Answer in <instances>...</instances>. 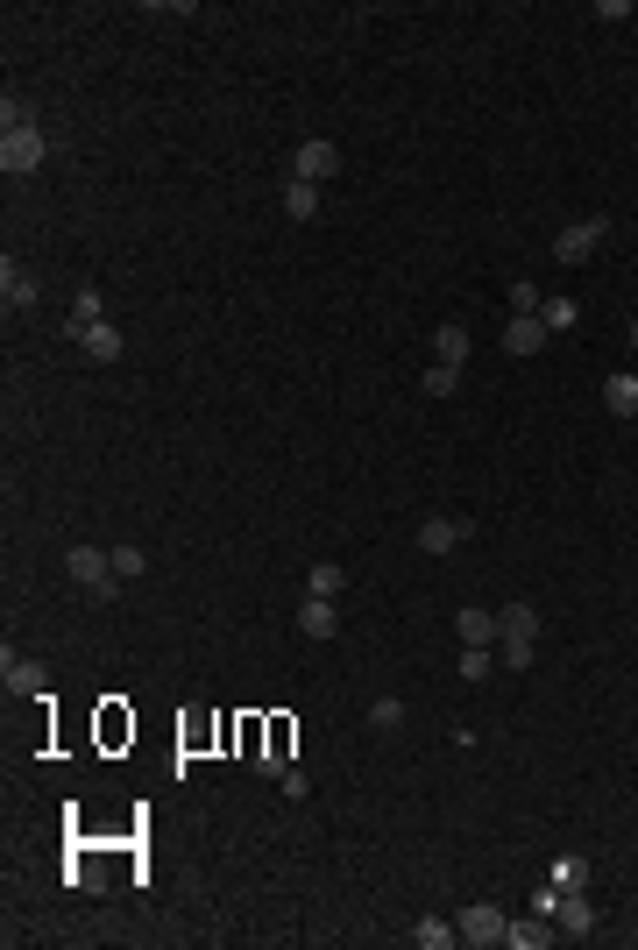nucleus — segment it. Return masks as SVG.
Instances as JSON below:
<instances>
[{
	"label": "nucleus",
	"mask_w": 638,
	"mask_h": 950,
	"mask_svg": "<svg viewBox=\"0 0 638 950\" xmlns=\"http://www.w3.org/2000/svg\"><path fill=\"white\" fill-rule=\"evenodd\" d=\"M497 646H504V667H511V674L532 667V653H539V610H532V603H504V610H497Z\"/></svg>",
	"instance_id": "1"
},
{
	"label": "nucleus",
	"mask_w": 638,
	"mask_h": 950,
	"mask_svg": "<svg viewBox=\"0 0 638 950\" xmlns=\"http://www.w3.org/2000/svg\"><path fill=\"white\" fill-rule=\"evenodd\" d=\"M43 156H50V142H43L36 121H8V128H0V171H8V178L43 171Z\"/></svg>",
	"instance_id": "2"
},
{
	"label": "nucleus",
	"mask_w": 638,
	"mask_h": 950,
	"mask_svg": "<svg viewBox=\"0 0 638 950\" xmlns=\"http://www.w3.org/2000/svg\"><path fill=\"white\" fill-rule=\"evenodd\" d=\"M64 568H71V582L86 589V596H121V575H114V553H100V546H71L64 553Z\"/></svg>",
	"instance_id": "3"
},
{
	"label": "nucleus",
	"mask_w": 638,
	"mask_h": 950,
	"mask_svg": "<svg viewBox=\"0 0 638 950\" xmlns=\"http://www.w3.org/2000/svg\"><path fill=\"white\" fill-rule=\"evenodd\" d=\"M603 234H610V220H603V213H596V220H568L561 234H553V263H589Z\"/></svg>",
	"instance_id": "4"
},
{
	"label": "nucleus",
	"mask_w": 638,
	"mask_h": 950,
	"mask_svg": "<svg viewBox=\"0 0 638 950\" xmlns=\"http://www.w3.org/2000/svg\"><path fill=\"white\" fill-rule=\"evenodd\" d=\"M334 171H341V142H327V135H312V142H298V156H291V178L319 185V178H334Z\"/></svg>",
	"instance_id": "5"
},
{
	"label": "nucleus",
	"mask_w": 638,
	"mask_h": 950,
	"mask_svg": "<svg viewBox=\"0 0 638 950\" xmlns=\"http://www.w3.org/2000/svg\"><path fill=\"white\" fill-rule=\"evenodd\" d=\"M461 943H475V950H483V943H504L511 936V922H504V908H490V901H475V908H461Z\"/></svg>",
	"instance_id": "6"
},
{
	"label": "nucleus",
	"mask_w": 638,
	"mask_h": 950,
	"mask_svg": "<svg viewBox=\"0 0 638 950\" xmlns=\"http://www.w3.org/2000/svg\"><path fill=\"white\" fill-rule=\"evenodd\" d=\"M553 334H546V320H539V312H518V320L504 327V355H539Z\"/></svg>",
	"instance_id": "7"
},
{
	"label": "nucleus",
	"mask_w": 638,
	"mask_h": 950,
	"mask_svg": "<svg viewBox=\"0 0 638 950\" xmlns=\"http://www.w3.org/2000/svg\"><path fill=\"white\" fill-rule=\"evenodd\" d=\"M0 681H8V695H43V688H50V667L8 653V660H0Z\"/></svg>",
	"instance_id": "8"
},
{
	"label": "nucleus",
	"mask_w": 638,
	"mask_h": 950,
	"mask_svg": "<svg viewBox=\"0 0 638 950\" xmlns=\"http://www.w3.org/2000/svg\"><path fill=\"white\" fill-rule=\"evenodd\" d=\"M468 532H475L468 518H426V525H419V553H454Z\"/></svg>",
	"instance_id": "9"
},
{
	"label": "nucleus",
	"mask_w": 638,
	"mask_h": 950,
	"mask_svg": "<svg viewBox=\"0 0 638 950\" xmlns=\"http://www.w3.org/2000/svg\"><path fill=\"white\" fill-rule=\"evenodd\" d=\"M298 631H305V639H334V631H341V610H334L327 596H305V603H298Z\"/></svg>",
	"instance_id": "10"
},
{
	"label": "nucleus",
	"mask_w": 638,
	"mask_h": 950,
	"mask_svg": "<svg viewBox=\"0 0 638 950\" xmlns=\"http://www.w3.org/2000/svg\"><path fill=\"white\" fill-rule=\"evenodd\" d=\"M0 298H8L15 312H29V305H36V277H29V270H22L15 256H8V263H0Z\"/></svg>",
	"instance_id": "11"
},
{
	"label": "nucleus",
	"mask_w": 638,
	"mask_h": 950,
	"mask_svg": "<svg viewBox=\"0 0 638 950\" xmlns=\"http://www.w3.org/2000/svg\"><path fill=\"white\" fill-rule=\"evenodd\" d=\"M603 405H610L617 419H638V376H631V369H617V376L603 383Z\"/></svg>",
	"instance_id": "12"
},
{
	"label": "nucleus",
	"mask_w": 638,
	"mask_h": 950,
	"mask_svg": "<svg viewBox=\"0 0 638 950\" xmlns=\"http://www.w3.org/2000/svg\"><path fill=\"white\" fill-rule=\"evenodd\" d=\"M454 631H461V646H497V610H461Z\"/></svg>",
	"instance_id": "13"
},
{
	"label": "nucleus",
	"mask_w": 638,
	"mask_h": 950,
	"mask_svg": "<svg viewBox=\"0 0 638 950\" xmlns=\"http://www.w3.org/2000/svg\"><path fill=\"white\" fill-rule=\"evenodd\" d=\"M553 915H561V936H589V929H596L589 894H561V908H553Z\"/></svg>",
	"instance_id": "14"
},
{
	"label": "nucleus",
	"mask_w": 638,
	"mask_h": 950,
	"mask_svg": "<svg viewBox=\"0 0 638 950\" xmlns=\"http://www.w3.org/2000/svg\"><path fill=\"white\" fill-rule=\"evenodd\" d=\"M100 320H107V298H100V291L86 284V291L71 298V334H86V327H100Z\"/></svg>",
	"instance_id": "15"
},
{
	"label": "nucleus",
	"mask_w": 638,
	"mask_h": 950,
	"mask_svg": "<svg viewBox=\"0 0 638 950\" xmlns=\"http://www.w3.org/2000/svg\"><path fill=\"white\" fill-rule=\"evenodd\" d=\"M341 589H348V575H341V561H319V568L305 575V596H327V603H334Z\"/></svg>",
	"instance_id": "16"
},
{
	"label": "nucleus",
	"mask_w": 638,
	"mask_h": 950,
	"mask_svg": "<svg viewBox=\"0 0 638 950\" xmlns=\"http://www.w3.org/2000/svg\"><path fill=\"white\" fill-rule=\"evenodd\" d=\"M78 348H86L93 362H114V355H121V334H114V327L100 320V327H86V334H78Z\"/></svg>",
	"instance_id": "17"
},
{
	"label": "nucleus",
	"mask_w": 638,
	"mask_h": 950,
	"mask_svg": "<svg viewBox=\"0 0 638 950\" xmlns=\"http://www.w3.org/2000/svg\"><path fill=\"white\" fill-rule=\"evenodd\" d=\"M553 936H561V929H546V915H532V922H511V936H504V943H518V950H546Z\"/></svg>",
	"instance_id": "18"
},
{
	"label": "nucleus",
	"mask_w": 638,
	"mask_h": 950,
	"mask_svg": "<svg viewBox=\"0 0 638 950\" xmlns=\"http://www.w3.org/2000/svg\"><path fill=\"white\" fill-rule=\"evenodd\" d=\"M284 213H291V220H312V213H319V185L291 178V185H284Z\"/></svg>",
	"instance_id": "19"
},
{
	"label": "nucleus",
	"mask_w": 638,
	"mask_h": 950,
	"mask_svg": "<svg viewBox=\"0 0 638 950\" xmlns=\"http://www.w3.org/2000/svg\"><path fill=\"white\" fill-rule=\"evenodd\" d=\"M433 355H440L447 369H461V362H468V327H440V334H433Z\"/></svg>",
	"instance_id": "20"
},
{
	"label": "nucleus",
	"mask_w": 638,
	"mask_h": 950,
	"mask_svg": "<svg viewBox=\"0 0 638 950\" xmlns=\"http://www.w3.org/2000/svg\"><path fill=\"white\" fill-rule=\"evenodd\" d=\"M546 873H553V887H561V894H582V887H589V865H582V858H553Z\"/></svg>",
	"instance_id": "21"
},
{
	"label": "nucleus",
	"mask_w": 638,
	"mask_h": 950,
	"mask_svg": "<svg viewBox=\"0 0 638 950\" xmlns=\"http://www.w3.org/2000/svg\"><path fill=\"white\" fill-rule=\"evenodd\" d=\"M412 936H419V950H447V943H461V929H454V922H440V915H426Z\"/></svg>",
	"instance_id": "22"
},
{
	"label": "nucleus",
	"mask_w": 638,
	"mask_h": 950,
	"mask_svg": "<svg viewBox=\"0 0 638 950\" xmlns=\"http://www.w3.org/2000/svg\"><path fill=\"white\" fill-rule=\"evenodd\" d=\"M539 320H546V334H568L575 327V298H539Z\"/></svg>",
	"instance_id": "23"
},
{
	"label": "nucleus",
	"mask_w": 638,
	"mask_h": 950,
	"mask_svg": "<svg viewBox=\"0 0 638 950\" xmlns=\"http://www.w3.org/2000/svg\"><path fill=\"white\" fill-rule=\"evenodd\" d=\"M114 575H121V582H142V575H149V553H142V546H114Z\"/></svg>",
	"instance_id": "24"
},
{
	"label": "nucleus",
	"mask_w": 638,
	"mask_h": 950,
	"mask_svg": "<svg viewBox=\"0 0 638 950\" xmlns=\"http://www.w3.org/2000/svg\"><path fill=\"white\" fill-rule=\"evenodd\" d=\"M490 674H497L490 646H461V681H490Z\"/></svg>",
	"instance_id": "25"
},
{
	"label": "nucleus",
	"mask_w": 638,
	"mask_h": 950,
	"mask_svg": "<svg viewBox=\"0 0 638 950\" xmlns=\"http://www.w3.org/2000/svg\"><path fill=\"white\" fill-rule=\"evenodd\" d=\"M369 724H376V731H397V724H405V702H397V695H376V702H369Z\"/></svg>",
	"instance_id": "26"
},
{
	"label": "nucleus",
	"mask_w": 638,
	"mask_h": 950,
	"mask_svg": "<svg viewBox=\"0 0 638 950\" xmlns=\"http://www.w3.org/2000/svg\"><path fill=\"white\" fill-rule=\"evenodd\" d=\"M454 390H461V369L433 362V369H426V398H454Z\"/></svg>",
	"instance_id": "27"
},
{
	"label": "nucleus",
	"mask_w": 638,
	"mask_h": 950,
	"mask_svg": "<svg viewBox=\"0 0 638 950\" xmlns=\"http://www.w3.org/2000/svg\"><path fill=\"white\" fill-rule=\"evenodd\" d=\"M277 780H284V795H291V802H305V795H312V780H305V773H298V766H284V773H277Z\"/></svg>",
	"instance_id": "28"
},
{
	"label": "nucleus",
	"mask_w": 638,
	"mask_h": 950,
	"mask_svg": "<svg viewBox=\"0 0 638 950\" xmlns=\"http://www.w3.org/2000/svg\"><path fill=\"white\" fill-rule=\"evenodd\" d=\"M631 348H638V320H631Z\"/></svg>",
	"instance_id": "29"
}]
</instances>
